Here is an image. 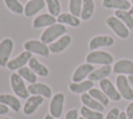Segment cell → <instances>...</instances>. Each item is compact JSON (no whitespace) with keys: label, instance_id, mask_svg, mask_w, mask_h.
I'll use <instances>...</instances> for the list:
<instances>
[{"label":"cell","instance_id":"obj_39","mask_svg":"<svg viewBox=\"0 0 133 119\" xmlns=\"http://www.w3.org/2000/svg\"><path fill=\"white\" fill-rule=\"evenodd\" d=\"M118 119H127L126 112H121V113H119V117H118Z\"/></svg>","mask_w":133,"mask_h":119},{"label":"cell","instance_id":"obj_40","mask_svg":"<svg viewBox=\"0 0 133 119\" xmlns=\"http://www.w3.org/2000/svg\"><path fill=\"white\" fill-rule=\"evenodd\" d=\"M44 119H56V118H54V117H53V116H51V115H50V114H49V115H46V116H45V118H44Z\"/></svg>","mask_w":133,"mask_h":119},{"label":"cell","instance_id":"obj_36","mask_svg":"<svg viewBox=\"0 0 133 119\" xmlns=\"http://www.w3.org/2000/svg\"><path fill=\"white\" fill-rule=\"evenodd\" d=\"M126 115H127V119H133V102L129 103L128 106L126 108Z\"/></svg>","mask_w":133,"mask_h":119},{"label":"cell","instance_id":"obj_22","mask_svg":"<svg viewBox=\"0 0 133 119\" xmlns=\"http://www.w3.org/2000/svg\"><path fill=\"white\" fill-rule=\"evenodd\" d=\"M112 68L110 65H104L99 69L94 70L89 75H88V79L92 80V81H97V80H102L104 78H106L107 76H109L111 74Z\"/></svg>","mask_w":133,"mask_h":119},{"label":"cell","instance_id":"obj_21","mask_svg":"<svg viewBox=\"0 0 133 119\" xmlns=\"http://www.w3.org/2000/svg\"><path fill=\"white\" fill-rule=\"evenodd\" d=\"M0 103L7 105L15 112H20L21 110V101L18 97L10 94H0Z\"/></svg>","mask_w":133,"mask_h":119},{"label":"cell","instance_id":"obj_10","mask_svg":"<svg viewBox=\"0 0 133 119\" xmlns=\"http://www.w3.org/2000/svg\"><path fill=\"white\" fill-rule=\"evenodd\" d=\"M100 88L104 92V94L109 99H111L113 101H118L121 99V97H122L121 94H119V92H118V90L107 78H104V79L100 80Z\"/></svg>","mask_w":133,"mask_h":119},{"label":"cell","instance_id":"obj_44","mask_svg":"<svg viewBox=\"0 0 133 119\" xmlns=\"http://www.w3.org/2000/svg\"><path fill=\"white\" fill-rule=\"evenodd\" d=\"M4 119H10V118H4Z\"/></svg>","mask_w":133,"mask_h":119},{"label":"cell","instance_id":"obj_9","mask_svg":"<svg viewBox=\"0 0 133 119\" xmlns=\"http://www.w3.org/2000/svg\"><path fill=\"white\" fill-rule=\"evenodd\" d=\"M32 57V53L31 52H29V51H23V52H21L18 56H16L15 58H12V59H10L8 63H7V68L9 69V70H19L20 68H22V67H24L29 61H30V58Z\"/></svg>","mask_w":133,"mask_h":119},{"label":"cell","instance_id":"obj_8","mask_svg":"<svg viewBox=\"0 0 133 119\" xmlns=\"http://www.w3.org/2000/svg\"><path fill=\"white\" fill-rule=\"evenodd\" d=\"M63 103H64V95L62 93H56L50 102V115L53 116L54 118H59L62 115L63 111Z\"/></svg>","mask_w":133,"mask_h":119},{"label":"cell","instance_id":"obj_6","mask_svg":"<svg viewBox=\"0 0 133 119\" xmlns=\"http://www.w3.org/2000/svg\"><path fill=\"white\" fill-rule=\"evenodd\" d=\"M116 88L124 99L133 100V89L131 88L128 78L124 74H119L116 77Z\"/></svg>","mask_w":133,"mask_h":119},{"label":"cell","instance_id":"obj_37","mask_svg":"<svg viewBox=\"0 0 133 119\" xmlns=\"http://www.w3.org/2000/svg\"><path fill=\"white\" fill-rule=\"evenodd\" d=\"M8 111L9 110H8V106L7 105L0 103V115H5V114L8 113Z\"/></svg>","mask_w":133,"mask_h":119},{"label":"cell","instance_id":"obj_14","mask_svg":"<svg viewBox=\"0 0 133 119\" xmlns=\"http://www.w3.org/2000/svg\"><path fill=\"white\" fill-rule=\"evenodd\" d=\"M113 43H114L113 38L109 35H97L89 41V49L94 51L101 47H109L113 45Z\"/></svg>","mask_w":133,"mask_h":119},{"label":"cell","instance_id":"obj_29","mask_svg":"<svg viewBox=\"0 0 133 119\" xmlns=\"http://www.w3.org/2000/svg\"><path fill=\"white\" fill-rule=\"evenodd\" d=\"M88 94L92 98H95L97 101H99L101 104H103L104 106H106L109 103V98L104 94V92L102 90H99V89H96V88H91L88 91Z\"/></svg>","mask_w":133,"mask_h":119},{"label":"cell","instance_id":"obj_12","mask_svg":"<svg viewBox=\"0 0 133 119\" xmlns=\"http://www.w3.org/2000/svg\"><path fill=\"white\" fill-rule=\"evenodd\" d=\"M95 70L94 66L91 64H88V63H85V64H82L80 65L74 72L73 76H72V81L73 82H80L82 81L83 79H85L92 71Z\"/></svg>","mask_w":133,"mask_h":119},{"label":"cell","instance_id":"obj_31","mask_svg":"<svg viewBox=\"0 0 133 119\" xmlns=\"http://www.w3.org/2000/svg\"><path fill=\"white\" fill-rule=\"evenodd\" d=\"M4 4L10 11L17 15H21L24 13V6L19 0H4Z\"/></svg>","mask_w":133,"mask_h":119},{"label":"cell","instance_id":"obj_18","mask_svg":"<svg viewBox=\"0 0 133 119\" xmlns=\"http://www.w3.org/2000/svg\"><path fill=\"white\" fill-rule=\"evenodd\" d=\"M57 20L54 16L50 15V14H42L39 16H37L32 23V26L34 28H42V27H49L51 25L56 24Z\"/></svg>","mask_w":133,"mask_h":119},{"label":"cell","instance_id":"obj_41","mask_svg":"<svg viewBox=\"0 0 133 119\" xmlns=\"http://www.w3.org/2000/svg\"><path fill=\"white\" fill-rule=\"evenodd\" d=\"M129 11H130V13H131V15L133 16V6H132V7H131V8L129 9Z\"/></svg>","mask_w":133,"mask_h":119},{"label":"cell","instance_id":"obj_17","mask_svg":"<svg viewBox=\"0 0 133 119\" xmlns=\"http://www.w3.org/2000/svg\"><path fill=\"white\" fill-rule=\"evenodd\" d=\"M112 71L116 74H129L133 75V61L130 59H119L117 61Z\"/></svg>","mask_w":133,"mask_h":119},{"label":"cell","instance_id":"obj_19","mask_svg":"<svg viewBox=\"0 0 133 119\" xmlns=\"http://www.w3.org/2000/svg\"><path fill=\"white\" fill-rule=\"evenodd\" d=\"M102 5L105 8H113L116 10H129L131 2L129 0H103Z\"/></svg>","mask_w":133,"mask_h":119},{"label":"cell","instance_id":"obj_16","mask_svg":"<svg viewBox=\"0 0 133 119\" xmlns=\"http://www.w3.org/2000/svg\"><path fill=\"white\" fill-rule=\"evenodd\" d=\"M71 41L72 39L69 34H63L62 37L57 39L55 42L51 43L49 45V49L52 53H60L69 47V45L71 44Z\"/></svg>","mask_w":133,"mask_h":119},{"label":"cell","instance_id":"obj_4","mask_svg":"<svg viewBox=\"0 0 133 119\" xmlns=\"http://www.w3.org/2000/svg\"><path fill=\"white\" fill-rule=\"evenodd\" d=\"M10 86L15 94L23 99H27L29 97V92L28 89L25 86V82L23 78L18 74V73H12L10 75Z\"/></svg>","mask_w":133,"mask_h":119},{"label":"cell","instance_id":"obj_3","mask_svg":"<svg viewBox=\"0 0 133 119\" xmlns=\"http://www.w3.org/2000/svg\"><path fill=\"white\" fill-rule=\"evenodd\" d=\"M105 22L107 26L121 39H127L129 37V28L115 16L108 17Z\"/></svg>","mask_w":133,"mask_h":119},{"label":"cell","instance_id":"obj_1","mask_svg":"<svg viewBox=\"0 0 133 119\" xmlns=\"http://www.w3.org/2000/svg\"><path fill=\"white\" fill-rule=\"evenodd\" d=\"M66 32V27L63 24H54L47 27L41 34V41L45 44H51Z\"/></svg>","mask_w":133,"mask_h":119},{"label":"cell","instance_id":"obj_7","mask_svg":"<svg viewBox=\"0 0 133 119\" xmlns=\"http://www.w3.org/2000/svg\"><path fill=\"white\" fill-rule=\"evenodd\" d=\"M14 49V42L9 38H5L0 42V67H6L9 56Z\"/></svg>","mask_w":133,"mask_h":119},{"label":"cell","instance_id":"obj_27","mask_svg":"<svg viewBox=\"0 0 133 119\" xmlns=\"http://www.w3.org/2000/svg\"><path fill=\"white\" fill-rule=\"evenodd\" d=\"M114 16L118 18L128 28L133 29V16L129 10H115Z\"/></svg>","mask_w":133,"mask_h":119},{"label":"cell","instance_id":"obj_32","mask_svg":"<svg viewBox=\"0 0 133 119\" xmlns=\"http://www.w3.org/2000/svg\"><path fill=\"white\" fill-rule=\"evenodd\" d=\"M45 1H46L47 8L49 10V14L54 17H58L60 15V10H61L59 0H45Z\"/></svg>","mask_w":133,"mask_h":119},{"label":"cell","instance_id":"obj_30","mask_svg":"<svg viewBox=\"0 0 133 119\" xmlns=\"http://www.w3.org/2000/svg\"><path fill=\"white\" fill-rule=\"evenodd\" d=\"M81 116L85 119H103L104 115L102 114V112H98L95 110H91L85 105H83L80 110Z\"/></svg>","mask_w":133,"mask_h":119},{"label":"cell","instance_id":"obj_38","mask_svg":"<svg viewBox=\"0 0 133 119\" xmlns=\"http://www.w3.org/2000/svg\"><path fill=\"white\" fill-rule=\"evenodd\" d=\"M127 78H128V81H129V84H130L131 88L133 89V75H129Z\"/></svg>","mask_w":133,"mask_h":119},{"label":"cell","instance_id":"obj_2","mask_svg":"<svg viewBox=\"0 0 133 119\" xmlns=\"http://www.w3.org/2000/svg\"><path fill=\"white\" fill-rule=\"evenodd\" d=\"M86 63L95 65H110L113 62V56L106 51H102V50H94L91 52H89L86 57Z\"/></svg>","mask_w":133,"mask_h":119},{"label":"cell","instance_id":"obj_33","mask_svg":"<svg viewBox=\"0 0 133 119\" xmlns=\"http://www.w3.org/2000/svg\"><path fill=\"white\" fill-rule=\"evenodd\" d=\"M83 0H69V10L75 17H80Z\"/></svg>","mask_w":133,"mask_h":119},{"label":"cell","instance_id":"obj_20","mask_svg":"<svg viewBox=\"0 0 133 119\" xmlns=\"http://www.w3.org/2000/svg\"><path fill=\"white\" fill-rule=\"evenodd\" d=\"M94 88V81L90 79L82 80L80 82H71L69 89L75 94H83Z\"/></svg>","mask_w":133,"mask_h":119},{"label":"cell","instance_id":"obj_42","mask_svg":"<svg viewBox=\"0 0 133 119\" xmlns=\"http://www.w3.org/2000/svg\"><path fill=\"white\" fill-rule=\"evenodd\" d=\"M79 119H85V118H83V117H79Z\"/></svg>","mask_w":133,"mask_h":119},{"label":"cell","instance_id":"obj_11","mask_svg":"<svg viewBox=\"0 0 133 119\" xmlns=\"http://www.w3.org/2000/svg\"><path fill=\"white\" fill-rule=\"evenodd\" d=\"M27 89H28L29 94L31 95H38V96H43L44 98H50L52 96L51 88L42 82L30 84Z\"/></svg>","mask_w":133,"mask_h":119},{"label":"cell","instance_id":"obj_43","mask_svg":"<svg viewBox=\"0 0 133 119\" xmlns=\"http://www.w3.org/2000/svg\"><path fill=\"white\" fill-rule=\"evenodd\" d=\"M131 3H132V4H133V0H131Z\"/></svg>","mask_w":133,"mask_h":119},{"label":"cell","instance_id":"obj_35","mask_svg":"<svg viewBox=\"0 0 133 119\" xmlns=\"http://www.w3.org/2000/svg\"><path fill=\"white\" fill-rule=\"evenodd\" d=\"M65 119H79L78 117V111L77 110H70L66 115H65Z\"/></svg>","mask_w":133,"mask_h":119},{"label":"cell","instance_id":"obj_13","mask_svg":"<svg viewBox=\"0 0 133 119\" xmlns=\"http://www.w3.org/2000/svg\"><path fill=\"white\" fill-rule=\"evenodd\" d=\"M44 102V97L38 95H32L27 98L24 106H23V113L25 115H31L33 114L37 108Z\"/></svg>","mask_w":133,"mask_h":119},{"label":"cell","instance_id":"obj_34","mask_svg":"<svg viewBox=\"0 0 133 119\" xmlns=\"http://www.w3.org/2000/svg\"><path fill=\"white\" fill-rule=\"evenodd\" d=\"M119 110L117 108H112L106 115L105 119H118L119 117Z\"/></svg>","mask_w":133,"mask_h":119},{"label":"cell","instance_id":"obj_15","mask_svg":"<svg viewBox=\"0 0 133 119\" xmlns=\"http://www.w3.org/2000/svg\"><path fill=\"white\" fill-rule=\"evenodd\" d=\"M45 6V0H28V2L24 6V15L26 17H32L41 11Z\"/></svg>","mask_w":133,"mask_h":119},{"label":"cell","instance_id":"obj_26","mask_svg":"<svg viewBox=\"0 0 133 119\" xmlns=\"http://www.w3.org/2000/svg\"><path fill=\"white\" fill-rule=\"evenodd\" d=\"M94 11H95V2H94V0H83L80 18L82 20H88L92 16Z\"/></svg>","mask_w":133,"mask_h":119},{"label":"cell","instance_id":"obj_25","mask_svg":"<svg viewBox=\"0 0 133 119\" xmlns=\"http://www.w3.org/2000/svg\"><path fill=\"white\" fill-rule=\"evenodd\" d=\"M28 65H29V68L36 74V75H39V76H47L49 74V69L44 66L43 64H41L36 57H31L30 61L28 62Z\"/></svg>","mask_w":133,"mask_h":119},{"label":"cell","instance_id":"obj_5","mask_svg":"<svg viewBox=\"0 0 133 119\" xmlns=\"http://www.w3.org/2000/svg\"><path fill=\"white\" fill-rule=\"evenodd\" d=\"M24 49L26 51H29L31 53H35L45 57H48L50 54V49L47 46V44L43 43L42 41L36 40H29L24 43Z\"/></svg>","mask_w":133,"mask_h":119},{"label":"cell","instance_id":"obj_28","mask_svg":"<svg viewBox=\"0 0 133 119\" xmlns=\"http://www.w3.org/2000/svg\"><path fill=\"white\" fill-rule=\"evenodd\" d=\"M23 79L28 81L29 84H34L37 80V75L29 68V67H22L17 72Z\"/></svg>","mask_w":133,"mask_h":119},{"label":"cell","instance_id":"obj_23","mask_svg":"<svg viewBox=\"0 0 133 119\" xmlns=\"http://www.w3.org/2000/svg\"><path fill=\"white\" fill-rule=\"evenodd\" d=\"M81 101L85 106H87L91 110H95V111H98V112H103L104 111V105L101 104L99 101H97L95 98H92L88 93H83L81 95Z\"/></svg>","mask_w":133,"mask_h":119},{"label":"cell","instance_id":"obj_24","mask_svg":"<svg viewBox=\"0 0 133 119\" xmlns=\"http://www.w3.org/2000/svg\"><path fill=\"white\" fill-rule=\"evenodd\" d=\"M56 20L59 24H68L72 27H77L81 24L79 18L73 16L71 13H62L56 18Z\"/></svg>","mask_w":133,"mask_h":119}]
</instances>
